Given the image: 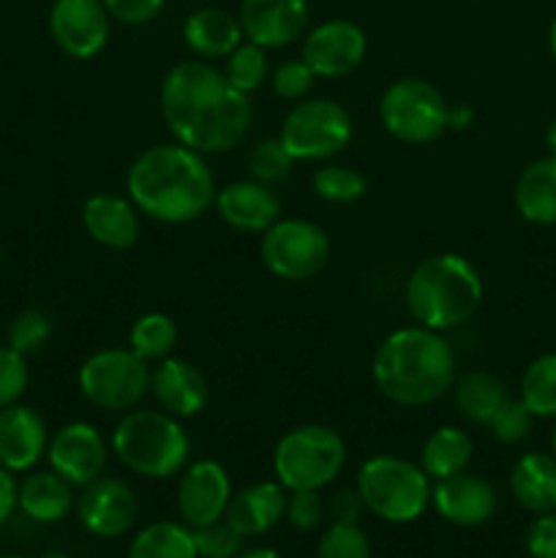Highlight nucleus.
Returning a JSON list of instances; mask_svg holds the SVG:
<instances>
[{
	"label": "nucleus",
	"mask_w": 556,
	"mask_h": 558,
	"mask_svg": "<svg viewBox=\"0 0 556 558\" xmlns=\"http://www.w3.org/2000/svg\"><path fill=\"white\" fill-rule=\"evenodd\" d=\"M158 107L174 142L202 153H227L249 136L254 107L207 60H180L164 74Z\"/></svg>",
	"instance_id": "nucleus-1"
},
{
	"label": "nucleus",
	"mask_w": 556,
	"mask_h": 558,
	"mask_svg": "<svg viewBox=\"0 0 556 558\" xmlns=\"http://www.w3.org/2000/svg\"><path fill=\"white\" fill-rule=\"evenodd\" d=\"M216 191L205 156L180 142L147 147L125 172V196L136 210L169 227L205 216L216 202Z\"/></svg>",
	"instance_id": "nucleus-2"
},
{
	"label": "nucleus",
	"mask_w": 556,
	"mask_h": 558,
	"mask_svg": "<svg viewBox=\"0 0 556 558\" xmlns=\"http://www.w3.org/2000/svg\"><path fill=\"white\" fill-rule=\"evenodd\" d=\"M456 352L447 338L420 325L392 330L376 347L371 363L379 396L407 409L445 398L456 385Z\"/></svg>",
	"instance_id": "nucleus-3"
},
{
	"label": "nucleus",
	"mask_w": 556,
	"mask_h": 558,
	"mask_svg": "<svg viewBox=\"0 0 556 558\" xmlns=\"http://www.w3.org/2000/svg\"><path fill=\"white\" fill-rule=\"evenodd\" d=\"M403 298L420 327L447 332L478 314L483 303V278L467 256L436 254L409 272Z\"/></svg>",
	"instance_id": "nucleus-4"
},
{
	"label": "nucleus",
	"mask_w": 556,
	"mask_h": 558,
	"mask_svg": "<svg viewBox=\"0 0 556 558\" xmlns=\"http://www.w3.org/2000/svg\"><path fill=\"white\" fill-rule=\"evenodd\" d=\"M112 452L131 474L167 480L189 466L191 441L178 417L161 409H131L112 430Z\"/></svg>",
	"instance_id": "nucleus-5"
},
{
	"label": "nucleus",
	"mask_w": 556,
	"mask_h": 558,
	"mask_svg": "<svg viewBox=\"0 0 556 558\" xmlns=\"http://www.w3.org/2000/svg\"><path fill=\"white\" fill-rule=\"evenodd\" d=\"M358 494L371 515L387 523H412L431 501V480L409 458L379 452L358 472Z\"/></svg>",
	"instance_id": "nucleus-6"
},
{
	"label": "nucleus",
	"mask_w": 556,
	"mask_h": 558,
	"mask_svg": "<svg viewBox=\"0 0 556 558\" xmlns=\"http://www.w3.org/2000/svg\"><path fill=\"white\" fill-rule=\"evenodd\" d=\"M347 441L327 425H298L278 439L273 472L287 490H322L341 474Z\"/></svg>",
	"instance_id": "nucleus-7"
},
{
	"label": "nucleus",
	"mask_w": 556,
	"mask_h": 558,
	"mask_svg": "<svg viewBox=\"0 0 556 558\" xmlns=\"http://www.w3.org/2000/svg\"><path fill=\"white\" fill-rule=\"evenodd\" d=\"M382 129L407 145H428L450 129V104L420 76L396 80L379 98Z\"/></svg>",
	"instance_id": "nucleus-8"
},
{
	"label": "nucleus",
	"mask_w": 556,
	"mask_h": 558,
	"mask_svg": "<svg viewBox=\"0 0 556 558\" xmlns=\"http://www.w3.org/2000/svg\"><path fill=\"white\" fill-rule=\"evenodd\" d=\"M82 398L104 412H131L150 392V365L131 349L93 352L76 374Z\"/></svg>",
	"instance_id": "nucleus-9"
},
{
	"label": "nucleus",
	"mask_w": 556,
	"mask_h": 558,
	"mask_svg": "<svg viewBox=\"0 0 556 558\" xmlns=\"http://www.w3.org/2000/svg\"><path fill=\"white\" fill-rule=\"evenodd\" d=\"M352 114L333 98H303L283 118L278 140L294 161H327L352 142Z\"/></svg>",
	"instance_id": "nucleus-10"
},
{
	"label": "nucleus",
	"mask_w": 556,
	"mask_h": 558,
	"mask_svg": "<svg viewBox=\"0 0 556 558\" xmlns=\"http://www.w3.org/2000/svg\"><path fill=\"white\" fill-rule=\"evenodd\" d=\"M330 238L325 229L305 218H278L262 232L259 256L267 272L281 281H309L330 262Z\"/></svg>",
	"instance_id": "nucleus-11"
},
{
	"label": "nucleus",
	"mask_w": 556,
	"mask_h": 558,
	"mask_svg": "<svg viewBox=\"0 0 556 558\" xmlns=\"http://www.w3.org/2000/svg\"><path fill=\"white\" fill-rule=\"evenodd\" d=\"M368 52V38L363 27L352 20H327L305 33L303 63L325 80H338L358 69Z\"/></svg>",
	"instance_id": "nucleus-12"
},
{
	"label": "nucleus",
	"mask_w": 556,
	"mask_h": 558,
	"mask_svg": "<svg viewBox=\"0 0 556 558\" xmlns=\"http://www.w3.org/2000/svg\"><path fill=\"white\" fill-rule=\"evenodd\" d=\"M82 529L93 537L118 539L136 523L140 501L131 485L118 477H98L85 485L74 505Z\"/></svg>",
	"instance_id": "nucleus-13"
},
{
	"label": "nucleus",
	"mask_w": 556,
	"mask_h": 558,
	"mask_svg": "<svg viewBox=\"0 0 556 558\" xmlns=\"http://www.w3.org/2000/svg\"><path fill=\"white\" fill-rule=\"evenodd\" d=\"M49 469L58 472L65 483L85 488L93 480L104 477L109 461V447L101 430L90 423L63 425L47 445Z\"/></svg>",
	"instance_id": "nucleus-14"
},
{
	"label": "nucleus",
	"mask_w": 556,
	"mask_h": 558,
	"mask_svg": "<svg viewBox=\"0 0 556 558\" xmlns=\"http://www.w3.org/2000/svg\"><path fill=\"white\" fill-rule=\"evenodd\" d=\"M109 11L101 0H55L49 33L69 58L90 60L109 41Z\"/></svg>",
	"instance_id": "nucleus-15"
},
{
	"label": "nucleus",
	"mask_w": 556,
	"mask_h": 558,
	"mask_svg": "<svg viewBox=\"0 0 556 558\" xmlns=\"http://www.w3.org/2000/svg\"><path fill=\"white\" fill-rule=\"evenodd\" d=\"M229 499H232V480L218 461H196L180 472L178 512L189 529L223 521Z\"/></svg>",
	"instance_id": "nucleus-16"
},
{
	"label": "nucleus",
	"mask_w": 556,
	"mask_h": 558,
	"mask_svg": "<svg viewBox=\"0 0 556 558\" xmlns=\"http://www.w3.org/2000/svg\"><path fill=\"white\" fill-rule=\"evenodd\" d=\"M431 501L442 521L458 529L483 526L496 512V490L485 477L472 472L452 474L447 480H436L431 488Z\"/></svg>",
	"instance_id": "nucleus-17"
},
{
	"label": "nucleus",
	"mask_w": 556,
	"mask_h": 558,
	"mask_svg": "<svg viewBox=\"0 0 556 558\" xmlns=\"http://www.w3.org/2000/svg\"><path fill=\"white\" fill-rule=\"evenodd\" d=\"M240 27L249 41L265 49H281L298 41L309 27L305 0H243Z\"/></svg>",
	"instance_id": "nucleus-18"
},
{
	"label": "nucleus",
	"mask_w": 556,
	"mask_h": 558,
	"mask_svg": "<svg viewBox=\"0 0 556 558\" xmlns=\"http://www.w3.org/2000/svg\"><path fill=\"white\" fill-rule=\"evenodd\" d=\"M150 396L156 398L161 412L189 420L207 407L210 385L194 363L169 354L150 371Z\"/></svg>",
	"instance_id": "nucleus-19"
},
{
	"label": "nucleus",
	"mask_w": 556,
	"mask_h": 558,
	"mask_svg": "<svg viewBox=\"0 0 556 558\" xmlns=\"http://www.w3.org/2000/svg\"><path fill=\"white\" fill-rule=\"evenodd\" d=\"M216 213L227 227L245 234H262L281 218V199L273 185L259 180H238L216 191Z\"/></svg>",
	"instance_id": "nucleus-20"
},
{
	"label": "nucleus",
	"mask_w": 556,
	"mask_h": 558,
	"mask_svg": "<svg viewBox=\"0 0 556 558\" xmlns=\"http://www.w3.org/2000/svg\"><path fill=\"white\" fill-rule=\"evenodd\" d=\"M49 434L41 414L22 403L0 409V466L31 472L47 456Z\"/></svg>",
	"instance_id": "nucleus-21"
},
{
	"label": "nucleus",
	"mask_w": 556,
	"mask_h": 558,
	"mask_svg": "<svg viewBox=\"0 0 556 558\" xmlns=\"http://www.w3.org/2000/svg\"><path fill=\"white\" fill-rule=\"evenodd\" d=\"M283 512H287V488L278 480H262V483H251L240 488L238 494H232L223 521L240 537L249 539L262 537L270 529H276Z\"/></svg>",
	"instance_id": "nucleus-22"
},
{
	"label": "nucleus",
	"mask_w": 556,
	"mask_h": 558,
	"mask_svg": "<svg viewBox=\"0 0 556 558\" xmlns=\"http://www.w3.org/2000/svg\"><path fill=\"white\" fill-rule=\"evenodd\" d=\"M82 227L93 243L112 251H125L140 238V210L129 196L93 194L82 205Z\"/></svg>",
	"instance_id": "nucleus-23"
},
{
	"label": "nucleus",
	"mask_w": 556,
	"mask_h": 558,
	"mask_svg": "<svg viewBox=\"0 0 556 558\" xmlns=\"http://www.w3.org/2000/svg\"><path fill=\"white\" fill-rule=\"evenodd\" d=\"M243 27L240 20L227 9L218 5H205L196 9L189 20L183 22V41L185 47L202 60L227 58L238 44H243Z\"/></svg>",
	"instance_id": "nucleus-24"
},
{
	"label": "nucleus",
	"mask_w": 556,
	"mask_h": 558,
	"mask_svg": "<svg viewBox=\"0 0 556 558\" xmlns=\"http://www.w3.org/2000/svg\"><path fill=\"white\" fill-rule=\"evenodd\" d=\"M516 210L523 221L537 227H554L556 223V158H540L532 161L516 180Z\"/></svg>",
	"instance_id": "nucleus-25"
},
{
	"label": "nucleus",
	"mask_w": 556,
	"mask_h": 558,
	"mask_svg": "<svg viewBox=\"0 0 556 558\" xmlns=\"http://www.w3.org/2000/svg\"><path fill=\"white\" fill-rule=\"evenodd\" d=\"M74 485L65 483L58 472H33L20 483L16 505L31 521L58 523L74 510Z\"/></svg>",
	"instance_id": "nucleus-26"
},
{
	"label": "nucleus",
	"mask_w": 556,
	"mask_h": 558,
	"mask_svg": "<svg viewBox=\"0 0 556 558\" xmlns=\"http://www.w3.org/2000/svg\"><path fill=\"white\" fill-rule=\"evenodd\" d=\"M510 490L523 510L543 515L556 512V458L529 452L510 472Z\"/></svg>",
	"instance_id": "nucleus-27"
},
{
	"label": "nucleus",
	"mask_w": 556,
	"mask_h": 558,
	"mask_svg": "<svg viewBox=\"0 0 556 558\" xmlns=\"http://www.w3.org/2000/svg\"><path fill=\"white\" fill-rule=\"evenodd\" d=\"M474 456L472 436L456 425H442L420 450V469L428 474V480H447L452 474L467 472Z\"/></svg>",
	"instance_id": "nucleus-28"
},
{
	"label": "nucleus",
	"mask_w": 556,
	"mask_h": 558,
	"mask_svg": "<svg viewBox=\"0 0 556 558\" xmlns=\"http://www.w3.org/2000/svg\"><path fill=\"white\" fill-rule=\"evenodd\" d=\"M452 398H456V409L461 417H467L469 423L488 425L496 409L510 396L499 376L488 374V371H472L452 385Z\"/></svg>",
	"instance_id": "nucleus-29"
},
{
	"label": "nucleus",
	"mask_w": 556,
	"mask_h": 558,
	"mask_svg": "<svg viewBox=\"0 0 556 558\" xmlns=\"http://www.w3.org/2000/svg\"><path fill=\"white\" fill-rule=\"evenodd\" d=\"M129 558H200L194 529L174 521L150 523L131 539Z\"/></svg>",
	"instance_id": "nucleus-30"
},
{
	"label": "nucleus",
	"mask_w": 556,
	"mask_h": 558,
	"mask_svg": "<svg viewBox=\"0 0 556 558\" xmlns=\"http://www.w3.org/2000/svg\"><path fill=\"white\" fill-rule=\"evenodd\" d=\"M178 347V327L167 314H142L129 330V349L145 363H161Z\"/></svg>",
	"instance_id": "nucleus-31"
},
{
	"label": "nucleus",
	"mask_w": 556,
	"mask_h": 558,
	"mask_svg": "<svg viewBox=\"0 0 556 558\" xmlns=\"http://www.w3.org/2000/svg\"><path fill=\"white\" fill-rule=\"evenodd\" d=\"M521 401L534 417H556V352L532 360L523 371Z\"/></svg>",
	"instance_id": "nucleus-32"
},
{
	"label": "nucleus",
	"mask_w": 556,
	"mask_h": 558,
	"mask_svg": "<svg viewBox=\"0 0 556 558\" xmlns=\"http://www.w3.org/2000/svg\"><path fill=\"white\" fill-rule=\"evenodd\" d=\"M223 60H227V63H223V76H227L240 93H245V96L259 90V87L267 82V76H270L267 49L254 41L238 44V47H234Z\"/></svg>",
	"instance_id": "nucleus-33"
},
{
	"label": "nucleus",
	"mask_w": 556,
	"mask_h": 558,
	"mask_svg": "<svg viewBox=\"0 0 556 558\" xmlns=\"http://www.w3.org/2000/svg\"><path fill=\"white\" fill-rule=\"evenodd\" d=\"M311 189L319 199L333 202V205H352V202L363 199L368 191V180L363 172L352 167H341V163H327L311 174Z\"/></svg>",
	"instance_id": "nucleus-34"
},
{
	"label": "nucleus",
	"mask_w": 556,
	"mask_h": 558,
	"mask_svg": "<svg viewBox=\"0 0 556 558\" xmlns=\"http://www.w3.org/2000/svg\"><path fill=\"white\" fill-rule=\"evenodd\" d=\"M55 332V322L47 311L41 308H25L20 314L11 316L9 327H5V343H9L14 352H20L22 357H31V354L41 352L49 343Z\"/></svg>",
	"instance_id": "nucleus-35"
},
{
	"label": "nucleus",
	"mask_w": 556,
	"mask_h": 558,
	"mask_svg": "<svg viewBox=\"0 0 556 558\" xmlns=\"http://www.w3.org/2000/svg\"><path fill=\"white\" fill-rule=\"evenodd\" d=\"M292 153L283 147V142L278 136H265V140L256 142L249 150V172L251 178L259 180L265 185L283 183V180L292 174L294 169Z\"/></svg>",
	"instance_id": "nucleus-36"
},
{
	"label": "nucleus",
	"mask_w": 556,
	"mask_h": 558,
	"mask_svg": "<svg viewBox=\"0 0 556 558\" xmlns=\"http://www.w3.org/2000/svg\"><path fill=\"white\" fill-rule=\"evenodd\" d=\"M316 558H371V543L360 523L333 521L316 543Z\"/></svg>",
	"instance_id": "nucleus-37"
},
{
	"label": "nucleus",
	"mask_w": 556,
	"mask_h": 558,
	"mask_svg": "<svg viewBox=\"0 0 556 558\" xmlns=\"http://www.w3.org/2000/svg\"><path fill=\"white\" fill-rule=\"evenodd\" d=\"M534 420L537 417L529 412L527 403H523L521 398H518V401L516 398H507V401L496 409V414L488 420L485 428H488L491 436H494L496 441H501V445H521V441L529 439V434H532Z\"/></svg>",
	"instance_id": "nucleus-38"
},
{
	"label": "nucleus",
	"mask_w": 556,
	"mask_h": 558,
	"mask_svg": "<svg viewBox=\"0 0 556 558\" xmlns=\"http://www.w3.org/2000/svg\"><path fill=\"white\" fill-rule=\"evenodd\" d=\"M194 543L200 558H238L243 554V537L227 521L194 529Z\"/></svg>",
	"instance_id": "nucleus-39"
},
{
	"label": "nucleus",
	"mask_w": 556,
	"mask_h": 558,
	"mask_svg": "<svg viewBox=\"0 0 556 558\" xmlns=\"http://www.w3.org/2000/svg\"><path fill=\"white\" fill-rule=\"evenodd\" d=\"M283 518L294 532H314L325 521V501H322L319 490H289L287 496V512Z\"/></svg>",
	"instance_id": "nucleus-40"
},
{
	"label": "nucleus",
	"mask_w": 556,
	"mask_h": 558,
	"mask_svg": "<svg viewBox=\"0 0 556 558\" xmlns=\"http://www.w3.org/2000/svg\"><path fill=\"white\" fill-rule=\"evenodd\" d=\"M314 80L316 74L303 63V58L287 60L270 76L273 93L283 98V101H303L311 93V87H314Z\"/></svg>",
	"instance_id": "nucleus-41"
},
{
	"label": "nucleus",
	"mask_w": 556,
	"mask_h": 558,
	"mask_svg": "<svg viewBox=\"0 0 556 558\" xmlns=\"http://www.w3.org/2000/svg\"><path fill=\"white\" fill-rule=\"evenodd\" d=\"M27 390V363L20 352L3 343L0 347V409L20 403Z\"/></svg>",
	"instance_id": "nucleus-42"
},
{
	"label": "nucleus",
	"mask_w": 556,
	"mask_h": 558,
	"mask_svg": "<svg viewBox=\"0 0 556 558\" xmlns=\"http://www.w3.org/2000/svg\"><path fill=\"white\" fill-rule=\"evenodd\" d=\"M101 3L109 11V16L123 22V25H147L161 14L167 0H101Z\"/></svg>",
	"instance_id": "nucleus-43"
},
{
	"label": "nucleus",
	"mask_w": 556,
	"mask_h": 558,
	"mask_svg": "<svg viewBox=\"0 0 556 558\" xmlns=\"http://www.w3.org/2000/svg\"><path fill=\"white\" fill-rule=\"evenodd\" d=\"M527 550L532 558H556V512H543L527 529Z\"/></svg>",
	"instance_id": "nucleus-44"
},
{
	"label": "nucleus",
	"mask_w": 556,
	"mask_h": 558,
	"mask_svg": "<svg viewBox=\"0 0 556 558\" xmlns=\"http://www.w3.org/2000/svg\"><path fill=\"white\" fill-rule=\"evenodd\" d=\"M365 505L360 499L358 488H341L330 496L327 501V512H330L333 521L338 523H358L360 515H363Z\"/></svg>",
	"instance_id": "nucleus-45"
},
{
	"label": "nucleus",
	"mask_w": 556,
	"mask_h": 558,
	"mask_svg": "<svg viewBox=\"0 0 556 558\" xmlns=\"http://www.w3.org/2000/svg\"><path fill=\"white\" fill-rule=\"evenodd\" d=\"M16 494H20V485H16L14 472L0 466V526H5L16 507H20L16 505Z\"/></svg>",
	"instance_id": "nucleus-46"
},
{
	"label": "nucleus",
	"mask_w": 556,
	"mask_h": 558,
	"mask_svg": "<svg viewBox=\"0 0 556 558\" xmlns=\"http://www.w3.org/2000/svg\"><path fill=\"white\" fill-rule=\"evenodd\" d=\"M467 123H469V109L452 107L450 109V125H456V129H463Z\"/></svg>",
	"instance_id": "nucleus-47"
},
{
	"label": "nucleus",
	"mask_w": 556,
	"mask_h": 558,
	"mask_svg": "<svg viewBox=\"0 0 556 558\" xmlns=\"http://www.w3.org/2000/svg\"><path fill=\"white\" fill-rule=\"evenodd\" d=\"M545 147H548V156L556 158V118L551 120L548 131H545Z\"/></svg>",
	"instance_id": "nucleus-48"
},
{
	"label": "nucleus",
	"mask_w": 556,
	"mask_h": 558,
	"mask_svg": "<svg viewBox=\"0 0 556 558\" xmlns=\"http://www.w3.org/2000/svg\"><path fill=\"white\" fill-rule=\"evenodd\" d=\"M238 558H281V556H278L273 548H251V550H243Z\"/></svg>",
	"instance_id": "nucleus-49"
},
{
	"label": "nucleus",
	"mask_w": 556,
	"mask_h": 558,
	"mask_svg": "<svg viewBox=\"0 0 556 558\" xmlns=\"http://www.w3.org/2000/svg\"><path fill=\"white\" fill-rule=\"evenodd\" d=\"M548 47H551V54H554V60H556V20L551 22V31H548Z\"/></svg>",
	"instance_id": "nucleus-50"
},
{
	"label": "nucleus",
	"mask_w": 556,
	"mask_h": 558,
	"mask_svg": "<svg viewBox=\"0 0 556 558\" xmlns=\"http://www.w3.org/2000/svg\"><path fill=\"white\" fill-rule=\"evenodd\" d=\"M551 450H554V458H556V428L551 430Z\"/></svg>",
	"instance_id": "nucleus-51"
},
{
	"label": "nucleus",
	"mask_w": 556,
	"mask_h": 558,
	"mask_svg": "<svg viewBox=\"0 0 556 558\" xmlns=\"http://www.w3.org/2000/svg\"><path fill=\"white\" fill-rule=\"evenodd\" d=\"M41 558H71V556H65V554H60V550H55V554H47V556H41Z\"/></svg>",
	"instance_id": "nucleus-52"
},
{
	"label": "nucleus",
	"mask_w": 556,
	"mask_h": 558,
	"mask_svg": "<svg viewBox=\"0 0 556 558\" xmlns=\"http://www.w3.org/2000/svg\"><path fill=\"white\" fill-rule=\"evenodd\" d=\"M0 558H25V556H20V554H5V556H0Z\"/></svg>",
	"instance_id": "nucleus-53"
},
{
	"label": "nucleus",
	"mask_w": 556,
	"mask_h": 558,
	"mask_svg": "<svg viewBox=\"0 0 556 558\" xmlns=\"http://www.w3.org/2000/svg\"><path fill=\"white\" fill-rule=\"evenodd\" d=\"M0 265H3V251H0Z\"/></svg>",
	"instance_id": "nucleus-54"
}]
</instances>
